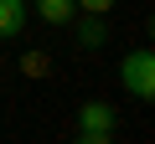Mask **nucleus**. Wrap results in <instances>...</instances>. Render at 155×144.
Wrapping results in <instances>:
<instances>
[{
  "instance_id": "nucleus-1",
  "label": "nucleus",
  "mask_w": 155,
  "mask_h": 144,
  "mask_svg": "<svg viewBox=\"0 0 155 144\" xmlns=\"http://www.w3.org/2000/svg\"><path fill=\"white\" fill-rule=\"evenodd\" d=\"M119 83H124L140 103H150V98H155V52H150V46L124 52V62H119Z\"/></svg>"
},
{
  "instance_id": "nucleus-2",
  "label": "nucleus",
  "mask_w": 155,
  "mask_h": 144,
  "mask_svg": "<svg viewBox=\"0 0 155 144\" xmlns=\"http://www.w3.org/2000/svg\"><path fill=\"white\" fill-rule=\"evenodd\" d=\"M78 129L83 134H114V108L104 98H88L83 108H78Z\"/></svg>"
},
{
  "instance_id": "nucleus-3",
  "label": "nucleus",
  "mask_w": 155,
  "mask_h": 144,
  "mask_svg": "<svg viewBox=\"0 0 155 144\" xmlns=\"http://www.w3.org/2000/svg\"><path fill=\"white\" fill-rule=\"evenodd\" d=\"M31 16V0H0V36H21Z\"/></svg>"
},
{
  "instance_id": "nucleus-4",
  "label": "nucleus",
  "mask_w": 155,
  "mask_h": 144,
  "mask_svg": "<svg viewBox=\"0 0 155 144\" xmlns=\"http://www.w3.org/2000/svg\"><path fill=\"white\" fill-rule=\"evenodd\" d=\"M72 21H78V41H83V46H88V52H93V46H104V41H109V26H104V16H83V11H78V16H72Z\"/></svg>"
},
{
  "instance_id": "nucleus-5",
  "label": "nucleus",
  "mask_w": 155,
  "mask_h": 144,
  "mask_svg": "<svg viewBox=\"0 0 155 144\" xmlns=\"http://www.w3.org/2000/svg\"><path fill=\"white\" fill-rule=\"evenodd\" d=\"M47 26H67L72 16H78V5H72V0H36V5H31Z\"/></svg>"
},
{
  "instance_id": "nucleus-6",
  "label": "nucleus",
  "mask_w": 155,
  "mask_h": 144,
  "mask_svg": "<svg viewBox=\"0 0 155 144\" xmlns=\"http://www.w3.org/2000/svg\"><path fill=\"white\" fill-rule=\"evenodd\" d=\"M72 5L83 11V16H109V11L119 5V0H72Z\"/></svg>"
},
{
  "instance_id": "nucleus-7",
  "label": "nucleus",
  "mask_w": 155,
  "mask_h": 144,
  "mask_svg": "<svg viewBox=\"0 0 155 144\" xmlns=\"http://www.w3.org/2000/svg\"><path fill=\"white\" fill-rule=\"evenodd\" d=\"M72 144H114V134H78Z\"/></svg>"
}]
</instances>
